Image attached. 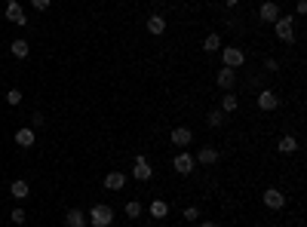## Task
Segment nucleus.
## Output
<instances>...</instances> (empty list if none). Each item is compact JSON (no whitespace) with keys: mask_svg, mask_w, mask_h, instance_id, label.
Returning a JSON list of instances; mask_svg holds the SVG:
<instances>
[{"mask_svg":"<svg viewBox=\"0 0 307 227\" xmlns=\"http://www.w3.org/2000/svg\"><path fill=\"white\" fill-rule=\"evenodd\" d=\"M28 190H31V187H28V181H22V178L9 184V194H13L16 200H25V197H28Z\"/></svg>","mask_w":307,"mask_h":227,"instance_id":"obj_16","label":"nucleus"},{"mask_svg":"<svg viewBox=\"0 0 307 227\" xmlns=\"http://www.w3.org/2000/svg\"><path fill=\"white\" fill-rule=\"evenodd\" d=\"M16 144L19 147H31L34 144V129H19L16 132Z\"/></svg>","mask_w":307,"mask_h":227,"instance_id":"obj_17","label":"nucleus"},{"mask_svg":"<svg viewBox=\"0 0 307 227\" xmlns=\"http://www.w3.org/2000/svg\"><path fill=\"white\" fill-rule=\"evenodd\" d=\"M9 52H13L16 59H28L31 46H28V40H13V43H9Z\"/></svg>","mask_w":307,"mask_h":227,"instance_id":"obj_15","label":"nucleus"},{"mask_svg":"<svg viewBox=\"0 0 307 227\" xmlns=\"http://www.w3.org/2000/svg\"><path fill=\"white\" fill-rule=\"evenodd\" d=\"M9 218H13V224H25V209H13Z\"/></svg>","mask_w":307,"mask_h":227,"instance_id":"obj_27","label":"nucleus"},{"mask_svg":"<svg viewBox=\"0 0 307 227\" xmlns=\"http://www.w3.org/2000/svg\"><path fill=\"white\" fill-rule=\"evenodd\" d=\"M221 59H224V68H240L246 62V55H243L240 46H224L221 49Z\"/></svg>","mask_w":307,"mask_h":227,"instance_id":"obj_3","label":"nucleus"},{"mask_svg":"<svg viewBox=\"0 0 307 227\" xmlns=\"http://www.w3.org/2000/svg\"><path fill=\"white\" fill-rule=\"evenodd\" d=\"M206 123H209V126H221V123H224V114H221V111H212L209 117H206Z\"/></svg>","mask_w":307,"mask_h":227,"instance_id":"obj_24","label":"nucleus"},{"mask_svg":"<svg viewBox=\"0 0 307 227\" xmlns=\"http://www.w3.org/2000/svg\"><path fill=\"white\" fill-rule=\"evenodd\" d=\"M147 31H151V34H163L166 31V19L163 16H151V19H147Z\"/></svg>","mask_w":307,"mask_h":227,"instance_id":"obj_18","label":"nucleus"},{"mask_svg":"<svg viewBox=\"0 0 307 227\" xmlns=\"http://www.w3.org/2000/svg\"><path fill=\"white\" fill-rule=\"evenodd\" d=\"M151 215H154V218H166V215H169V206H166L163 200H154V203H151Z\"/></svg>","mask_w":307,"mask_h":227,"instance_id":"obj_19","label":"nucleus"},{"mask_svg":"<svg viewBox=\"0 0 307 227\" xmlns=\"http://www.w3.org/2000/svg\"><path fill=\"white\" fill-rule=\"evenodd\" d=\"M6 101H9V105H19V101H22V89H9V92H6Z\"/></svg>","mask_w":307,"mask_h":227,"instance_id":"obj_26","label":"nucleus"},{"mask_svg":"<svg viewBox=\"0 0 307 227\" xmlns=\"http://www.w3.org/2000/svg\"><path fill=\"white\" fill-rule=\"evenodd\" d=\"M295 147H298V138H292V135H286V138H280V151H283V154H292Z\"/></svg>","mask_w":307,"mask_h":227,"instance_id":"obj_21","label":"nucleus"},{"mask_svg":"<svg viewBox=\"0 0 307 227\" xmlns=\"http://www.w3.org/2000/svg\"><path fill=\"white\" fill-rule=\"evenodd\" d=\"M89 218H93V227H111V221H114V209L105 206V203H98V206H93Z\"/></svg>","mask_w":307,"mask_h":227,"instance_id":"obj_1","label":"nucleus"},{"mask_svg":"<svg viewBox=\"0 0 307 227\" xmlns=\"http://www.w3.org/2000/svg\"><path fill=\"white\" fill-rule=\"evenodd\" d=\"M264 206L267 209H283V206H286V194L277 190V187H267L264 190Z\"/></svg>","mask_w":307,"mask_h":227,"instance_id":"obj_6","label":"nucleus"},{"mask_svg":"<svg viewBox=\"0 0 307 227\" xmlns=\"http://www.w3.org/2000/svg\"><path fill=\"white\" fill-rule=\"evenodd\" d=\"M181 215H185V221H197V218H200V209H197V206H188Z\"/></svg>","mask_w":307,"mask_h":227,"instance_id":"obj_25","label":"nucleus"},{"mask_svg":"<svg viewBox=\"0 0 307 227\" xmlns=\"http://www.w3.org/2000/svg\"><path fill=\"white\" fill-rule=\"evenodd\" d=\"M132 175H135V181H151V178H154V169H151V163H147L144 157H135Z\"/></svg>","mask_w":307,"mask_h":227,"instance_id":"obj_5","label":"nucleus"},{"mask_svg":"<svg viewBox=\"0 0 307 227\" xmlns=\"http://www.w3.org/2000/svg\"><path fill=\"white\" fill-rule=\"evenodd\" d=\"M274 31H277V37H280V40L292 43V40H295V25H292V16H280V19L274 22Z\"/></svg>","mask_w":307,"mask_h":227,"instance_id":"obj_2","label":"nucleus"},{"mask_svg":"<svg viewBox=\"0 0 307 227\" xmlns=\"http://www.w3.org/2000/svg\"><path fill=\"white\" fill-rule=\"evenodd\" d=\"M169 138H172V144H175V147H188L194 135H190V129H188V126H178V129H172V135H169Z\"/></svg>","mask_w":307,"mask_h":227,"instance_id":"obj_9","label":"nucleus"},{"mask_svg":"<svg viewBox=\"0 0 307 227\" xmlns=\"http://www.w3.org/2000/svg\"><path fill=\"white\" fill-rule=\"evenodd\" d=\"M65 224H68V227H86V212H83V209H68Z\"/></svg>","mask_w":307,"mask_h":227,"instance_id":"obj_10","label":"nucleus"},{"mask_svg":"<svg viewBox=\"0 0 307 227\" xmlns=\"http://www.w3.org/2000/svg\"><path fill=\"white\" fill-rule=\"evenodd\" d=\"M197 163H203V166H215L218 163V151H215V147H200V154L194 157Z\"/></svg>","mask_w":307,"mask_h":227,"instance_id":"obj_11","label":"nucleus"},{"mask_svg":"<svg viewBox=\"0 0 307 227\" xmlns=\"http://www.w3.org/2000/svg\"><path fill=\"white\" fill-rule=\"evenodd\" d=\"M224 3H227V6H236V3H240V0H224Z\"/></svg>","mask_w":307,"mask_h":227,"instance_id":"obj_30","label":"nucleus"},{"mask_svg":"<svg viewBox=\"0 0 307 227\" xmlns=\"http://www.w3.org/2000/svg\"><path fill=\"white\" fill-rule=\"evenodd\" d=\"M277 105H280V98H277L274 89H261V92H258V108L261 111H274Z\"/></svg>","mask_w":307,"mask_h":227,"instance_id":"obj_8","label":"nucleus"},{"mask_svg":"<svg viewBox=\"0 0 307 227\" xmlns=\"http://www.w3.org/2000/svg\"><path fill=\"white\" fill-rule=\"evenodd\" d=\"M123 184H126V175L123 172H108V178H105L108 190H123Z\"/></svg>","mask_w":307,"mask_h":227,"instance_id":"obj_14","label":"nucleus"},{"mask_svg":"<svg viewBox=\"0 0 307 227\" xmlns=\"http://www.w3.org/2000/svg\"><path fill=\"white\" fill-rule=\"evenodd\" d=\"M203 49H206V52H215V49H221V37H218V34H209V37L203 40Z\"/></svg>","mask_w":307,"mask_h":227,"instance_id":"obj_20","label":"nucleus"},{"mask_svg":"<svg viewBox=\"0 0 307 227\" xmlns=\"http://www.w3.org/2000/svg\"><path fill=\"white\" fill-rule=\"evenodd\" d=\"M200 227H218V224H215V221H203Z\"/></svg>","mask_w":307,"mask_h":227,"instance_id":"obj_29","label":"nucleus"},{"mask_svg":"<svg viewBox=\"0 0 307 227\" xmlns=\"http://www.w3.org/2000/svg\"><path fill=\"white\" fill-rule=\"evenodd\" d=\"M139 215H142V203L129 200V203H126V218H139Z\"/></svg>","mask_w":307,"mask_h":227,"instance_id":"obj_23","label":"nucleus"},{"mask_svg":"<svg viewBox=\"0 0 307 227\" xmlns=\"http://www.w3.org/2000/svg\"><path fill=\"white\" fill-rule=\"evenodd\" d=\"M234 83H236L234 68H221V71H218V86L221 89H234Z\"/></svg>","mask_w":307,"mask_h":227,"instance_id":"obj_13","label":"nucleus"},{"mask_svg":"<svg viewBox=\"0 0 307 227\" xmlns=\"http://www.w3.org/2000/svg\"><path fill=\"white\" fill-rule=\"evenodd\" d=\"M261 19L264 22H277L280 19V6L274 3V0H264V3H261Z\"/></svg>","mask_w":307,"mask_h":227,"instance_id":"obj_12","label":"nucleus"},{"mask_svg":"<svg viewBox=\"0 0 307 227\" xmlns=\"http://www.w3.org/2000/svg\"><path fill=\"white\" fill-rule=\"evenodd\" d=\"M31 3H34V9H40V13H43V9L52 6V0H31Z\"/></svg>","mask_w":307,"mask_h":227,"instance_id":"obj_28","label":"nucleus"},{"mask_svg":"<svg viewBox=\"0 0 307 227\" xmlns=\"http://www.w3.org/2000/svg\"><path fill=\"white\" fill-rule=\"evenodd\" d=\"M172 166H175V172H178V175H190V172H194V166H197V160H194V157H190L188 151H181L175 160H172Z\"/></svg>","mask_w":307,"mask_h":227,"instance_id":"obj_4","label":"nucleus"},{"mask_svg":"<svg viewBox=\"0 0 307 227\" xmlns=\"http://www.w3.org/2000/svg\"><path fill=\"white\" fill-rule=\"evenodd\" d=\"M240 108V101H236V95L234 92H227L224 98H221V111H236Z\"/></svg>","mask_w":307,"mask_h":227,"instance_id":"obj_22","label":"nucleus"},{"mask_svg":"<svg viewBox=\"0 0 307 227\" xmlns=\"http://www.w3.org/2000/svg\"><path fill=\"white\" fill-rule=\"evenodd\" d=\"M6 19L13 22V25H25V22H28L25 9L19 6V0H9V3H6Z\"/></svg>","mask_w":307,"mask_h":227,"instance_id":"obj_7","label":"nucleus"}]
</instances>
